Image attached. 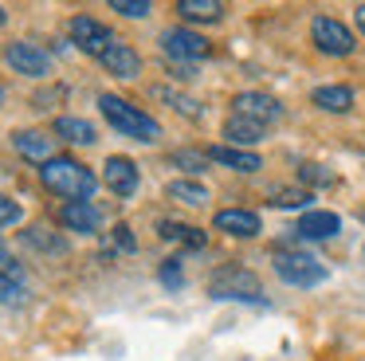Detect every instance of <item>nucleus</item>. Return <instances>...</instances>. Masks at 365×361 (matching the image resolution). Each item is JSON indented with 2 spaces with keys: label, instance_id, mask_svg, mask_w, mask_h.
Masks as SVG:
<instances>
[{
  "label": "nucleus",
  "instance_id": "4be33fe9",
  "mask_svg": "<svg viewBox=\"0 0 365 361\" xmlns=\"http://www.w3.org/2000/svg\"><path fill=\"white\" fill-rule=\"evenodd\" d=\"M165 196L169 200H181V204H208V188L200 185V180H169L165 185Z\"/></svg>",
  "mask_w": 365,
  "mask_h": 361
},
{
  "label": "nucleus",
  "instance_id": "39448f33",
  "mask_svg": "<svg viewBox=\"0 0 365 361\" xmlns=\"http://www.w3.org/2000/svg\"><path fill=\"white\" fill-rule=\"evenodd\" d=\"M67 31H71V39H75V47H79V51L98 55V59H103L106 47L114 44V31L106 28L103 20H95V16H71Z\"/></svg>",
  "mask_w": 365,
  "mask_h": 361
},
{
  "label": "nucleus",
  "instance_id": "412c9836",
  "mask_svg": "<svg viewBox=\"0 0 365 361\" xmlns=\"http://www.w3.org/2000/svg\"><path fill=\"white\" fill-rule=\"evenodd\" d=\"M153 98L158 102H165V106H173L177 114H185V118H192V122H197V118H205V106H200L197 98H189V94H181V91H173V86H153Z\"/></svg>",
  "mask_w": 365,
  "mask_h": 361
},
{
  "label": "nucleus",
  "instance_id": "9d476101",
  "mask_svg": "<svg viewBox=\"0 0 365 361\" xmlns=\"http://www.w3.org/2000/svg\"><path fill=\"white\" fill-rule=\"evenodd\" d=\"M103 180L114 196H134L138 193V165L130 157H106Z\"/></svg>",
  "mask_w": 365,
  "mask_h": 361
},
{
  "label": "nucleus",
  "instance_id": "a211bd4d",
  "mask_svg": "<svg viewBox=\"0 0 365 361\" xmlns=\"http://www.w3.org/2000/svg\"><path fill=\"white\" fill-rule=\"evenodd\" d=\"M263 130H267V126L252 122V118H240V114H232L228 122H224V138L236 149H247V146H255V141H263Z\"/></svg>",
  "mask_w": 365,
  "mask_h": 361
},
{
  "label": "nucleus",
  "instance_id": "5701e85b",
  "mask_svg": "<svg viewBox=\"0 0 365 361\" xmlns=\"http://www.w3.org/2000/svg\"><path fill=\"white\" fill-rule=\"evenodd\" d=\"M24 243H32V248H40V251H51V255H63V251H67L63 235H56L51 228H43V224L24 228Z\"/></svg>",
  "mask_w": 365,
  "mask_h": 361
},
{
  "label": "nucleus",
  "instance_id": "f03ea898",
  "mask_svg": "<svg viewBox=\"0 0 365 361\" xmlns=\"http://www.w3.org/2000/svg\"><path fill=\"white\" fill-rule=\"evenodd\" d=\"M98 110H103V118L114 126V130L126 133V138H134V141H145V146H153V141L161 138L158 118H150L142 106H134V102L118 98V94H98Z\"/></svg>",
  "mask_w": 365,
  "mask_h": 361
},
{
  "label": "nucleus",
  "instance_id": "dca6fc26",
  "mask_svg": "<svg viewBox=\"0 0 365 361\" xmlns=\"http://www.w3.org/2000/svg\"><path fill=\"white\" fill-rule=\"evenodd\" d=\"M310 102L318 110H326V114H346V110H354V91L346 83H330V86H318L310 94Z\"/></svg>",
  "mask_w": 365,
  "mask_h": 361
},
{
  "label": "nucleus",
  "instance_id": "f8f14e48",
  "mask_svg": "<svg viewBox=\"0 0 365 361\" xmlns=\"http://www.w3.org/2000/svg\"><path fill=\"white\" fill-rule=\"evenodd\" d=\"M341 232V220L334 216V212H302L299 224H294V235H302V240H334V235Z\"/></svg>",
  "mask_w": 365,
  "mask_h": 361
},
{
  "label": "nucleus",
  "instance_id": "0eeeda50",
  "mask_svg": "<svg viewBox=\"0 0 365 361\" xmlns=\"http://www.w3.org/2000/svg\"><path fill=\"white\" fill-rule=\"evenodd\" d=\"M161 51L169 59H205L208 55V39L200 31H189V28H165L161 31Z\"/></svg>",
  "mask_w": 365,
  "mask_h": 361
},
{
  "label": "nucleus",
  "instance_id": "ddd939ff",
  "mask_svg": "<svg viewBox=\"0 0 365 361\" xmlns=\"http://www.w3.org/2000/svg\"><path fill=\"white\" fill-rule=\"evenodd\" d=\"M103 67L110 71L114 78H138V71H142V55H138L130 44L114 39V44L106 47V55H103Z\"/></svg>",
  "mask_w": 365,
  "mask_h": 361
},
{
  "label": "nucleus",
  "instance_id": "423d86ee",
  "mask_svg": "<svg viewBox=\"0 0 365 361\" xmlns=\"http://www.w3.org/2000/svg\"><path fill=\"white\" fill-rule=\"evenodd\" d=\"M4 63H9L16 75H28V78H48V71H51L48 51L36 47V44H24V39H16V44L4 47Z\"/></svg>",
  "mask_w": 365,
  "mask_h": 361
},
{
  "label": "nucleus",
  "instance_id": "6ab92c4d",
  "mask_svg": "<svg viewBox=\"0 0 365 361\" xmlns=\"http://www.w3.org/2000/svg\"><path fill=\"white\" fill-rule=\"evenodd\" d=\"M56 138L71 141V146H95V126L87 122V118H75V114H63L56 118Z\"/></svg>",
  "mask_w": 365,
  "mask_h": 361
},
{
  "label": "nucleus",
  "instance_id": "20e7f679",
  "mask_svg": "<svg viewBox=\"0 0 365 361\" xmlns=\"http://www.w3.org/2000/svg\"><path fill=\"white\" fill-rule=\"evenodd\" d=\"M275 275L283 283H291V287H318L326 279V267L314 255H307V251H283L275 259Z\"/></svg>",
  "mask_w": 365,
  "mask_h": 361
},
{
  "label": "nucleus",
  "instance_id": "2eb2a0df",
  "mask_svg": "<svg viewBox=\"0 0 365 361\" xmlns=\"http://www.w3.org/2000/svg\"><path fill=\"white\" fill-rule=\"evenodd\" d=\"M205 153H208V161H220V165H228V169H236V173H255V169H263V157L255 153V149L212 146V149H205Z\"/></svg>",
  "mask_w": 365,
  "mask_h": 361
},
{
  "label": "nucleus",
  "instance_id": "6e6552de",
  "mask_svg": "<svg viewBox=\"0 0 365 361\" xmlns=\"http://www.w3.org/2000/svg\"><path fill=\"white\" fill-rule=\"evenodd\" d=\"M232 114L267 126V122H279V118H283V106H279V98H271V94H263V91H244V94L232 98Z\"/></svg>",
  "mask_w": 365,
  "mask_h": 361
},
{
  "label": "nucleus",
  "instance_id": "f704fd0d",
  "mask_svg": "<svg viewBox=\"0 0 365 361\" xmlns=\"http://www.w3.org/2000/svg\"><path fill=\"white\" fill-rule=\"evenodd\" d=\"M0 106H4V86H0Z\"/></svg>",
  "mask_w": 365,
  "mask_h": 361
},
{
  "label": "nucleus",
  "instance_id": "aec40b11",
  "mask_svg": "<svg viewBox=\"0 0 365 361\" xmlns=\"http://www.w3.org/2000/svg\"><path fill=\"white\" fill-rule=\"evenodd\" d=\"M177 16L192 24H216L224 20V4L220 0H177Z\"/></svg>",
  "mask_w": 365,
  "mask_h": 361
},
{
  "label": "nucleus",
  "instance_id": "cd10ccee",
  "mask_svg": "<svg viewBox=\"0 0 365 361\" xmlns=\"http://www.w3.org/2000/svg\"><path fill=\"white\" fill-rule=\"evenodd\" d=\"M0 302H4V306L24 302V283H20V279H0Z\"/></svg>",
  "mask_w": 365,
  "mask_h": 361
},
{
  "label": "nucleus",
  "instance_id": "4468645a",
  "mask_svg": "<svg viewBox=\"0 0 365 361\" xmlns=\"http://www.w3.org/2000/svg\"><path fill=\"white\" fill-rule=\"evenodd\" d=\"M240 287L247 290V295H259V283H255V275H247V271H236V267H228V271H220L212 279V287H208V295L212 298H244L240 295Z\"/></svg>",
  "mask_w": 365,
  "mask_h": 361
},
{
  "label": "nucleus",
  "instance_id": "a878e982",
  "mask_svg": "<svg viewBox=\"0 0 365 361\" xmlns=\"http://www.w3.org/2000/svg\"><path fill=\"white\" fill-rule=\"evenodd\" d=\"M173 165L200 173V169H208V153H200V149H177V153H173Z\"/></svg>",
  "mask_w": 365,
  "mask_h": 361
},
{
  "label": "nucleus",
  "instance_id": "f3484780",
  "mask_svg": "<svg viewBox=\"0 0 365 361\" xmlns=\"http://www.w3.org/2000/svg\"><path fill=\"white\" fill-rule=\"evenodd\" d=\"M51 141H56V138H48L43 130H16V133H12V146H16L24 157L40 161V165L56 157V153H51Z\"/></svg>",
  "mask_w": 365,
  "mask_h": 361
},
{
  "label": "nucleus",
  "instance_id": "b1692460",
  "mask_svg": "<svg viewBox=\"0 0 365 361\" xmlns=\"http://www.w3.org/2000/svg\"><path fill=\"white\" fill-rule=\"evenodd\" d=\"M158 232L165 235V240H185V243H192V248L205 243V232H197V228H189V224H173V220H161Z\"/></svg>",
  "mask_w": 365,
  "mask_h": 361
},
{
  "label": "nucleus",
  "instance_id": "c85d7f7f",
  "mask_svg": "<svg viewBox=\"0 0 365 361\" xmlns=\"http://www.w3.org/2000/svg\"><path fill=\"white\" fill-rule=\"evenodd\" d=\"M299 180H307V185H330L334 173H326L322 165H302V169H299Z\"/></svg>",
  "mask_w": 365,
  "mask_h": 361
},
{
  "label": "nucleus",
  "instance_id": "bb28decb",
  "mask_svg": "<svg viewBox=\"0 0 365 361\" xmlns=\"http://www.w3.org/2000/svg\"><path fill=\"white\" fill-rule=\"evenodd\" d=\"M110 12H122L130 20H142L150 16V0H110Z\"/></svg>",
  "mask_w": 365,
  "mask_h": 361
},
{
  "label": "nucleus",
  "instance_id": "f257e3e1",
  "mask_svg": "<svg viewBox=\"0 0 365 361\" xmlns=\"http://www.w3.org/2000/svg\"><path fill=\"white\" fill-rule=\"evenodd\" d=\"M40 180H43V188L67 196V200H91V193L98 188L95 173L83 161H75V157H51V161H43Z\"/></svg>",
  "mask_w": 365,
  "mask_h": 361
},
{
  "label": "nucleus",
  "instance_id": "2f4dec72",
  "mask_svg": "<svg viewBox=\"0 0 365 361\" xmlns=\"http://www.w3.org/2000/svg\"><path fill=\"white\" fill-rule=\"evenodd\" d=\"M114 235H118V248L134 251V240H130V228H126V224H118V228H114Z\"/></svg>",
  "mask_w": 365,
  "mask_h": 361
},
{
  "label": "nucleus",
  "instance_id": "7ed1b4c3",
  "mask_svg": "<svg viewBox=\"0 0 365 361\" xmlns=\"http://www.w3.org/2000/svg\"><path fill=\"white\" fill-rule=\"evenodd\" d=\"M310 44L322 55H338L341 59V55H354L357 39L341 20H334V16H314V24H310Z\"/></svg>",
  "mask_w": 365,
  "mask_h": 361
},
{
  "label": "nucleus",
  "instance_id": "7c9ffc66",
  "mask_svg": "<svg viewBox=\"0 0 365 361\" xmlns=\"http://www.w3.org/2000/svg\"><path fill=\"white\" fill-rule=\"evenodd\" d=\"M161 283L165 287H181V267H177V259H165V267H161Z\"/></svg>",
  "mask_w": 365,
  "mask_h": 361
},
{
  "label": "nucleus",
  "instance_id": "1a4fd4ad",
  "mask_svg": "<svg viewBox=\"0 0 365 361\" xmlns=\"http://www.w3.org/2000/svg\"><path fill=\"white\" fill-rule=\"evenodd\" d=\"M212 224H216V232L236 235V240H255V235L263 232L259 216H255L252 208H220V212H216Z\"/></svg>",
  "mask_w": 365,
  "mask_h": 361
},
{
  "label": "nucleus",
  "instance_id": "9b49d317",
  "mask_svg": "<svg viewBox=\"0 0 365 361\" xmlns=\"http://www.w3.org/2000/svg\"><path fill=\"white\" fill-rule=\"evenodd\" d=\"M59 224L71 228V232L91 235V232H98V224H103V212H98L91 200H67L63 208H59Z\"/></svg>",
  "mask_w": 365,
  "mask_h": 361
},
{
  "label": "nucleus",
  "instance_id": "c756f323",
  "mask_svg": "<svg viewBox=\"0 0 365 361\" xmlns=\"http://www.w3.org/2000/svg\"><path fill=\"white\" fill-rule=\"evenodd\" d=\"M9 224H20V204L0 193V228H9Z\"/></svg>",
  "mask_w": 365,
  "mask_h": 361
},
{
  "label": "nucleus",
  "instance_id": "393cba45",
  "mask_svg": "<svg viewBox=\"0 0 365 361\" xmlns=\"http://www.w3.org/2000/svg\"><path fill=\"white\" fill-rule=\"evenodd\" d=\"M314 196L307 193V188H271V204H279V208H302V204H310Z\"/></svg>",
  "mask_w": 365,
  "mask_h": 361
},
{
  "label": "nucleus",
  "instance_id": "473e14b6",
  "mask_svg": "<svg viewBox=\"0 0 365 361\" xmlns=\"http://www.w3.org/2000/svg\"><path fill=\"white\" fill-rule=\"evenodd\" d=\"M354 20H357V28H361V36H365V4L354 8Z\"/></svg>",
  "mask_w": 365,
  "mask_h": 361
},
{
  "label": "nucleus",
  "instance_id": "72a5a7b5",
  "mask_svg": "<svg viewBox=\"0 0 365 361\" xmlns=\"http://www.w3.org/2000/svg\"><path fill=\"white\" fill-rule=\"evenodd\" d=\"M4 20H9V12H4V8H0V24H4Z\"/></svg>",
  "mask_w": 365,
  "mask_h": 361
}]
</instances>
